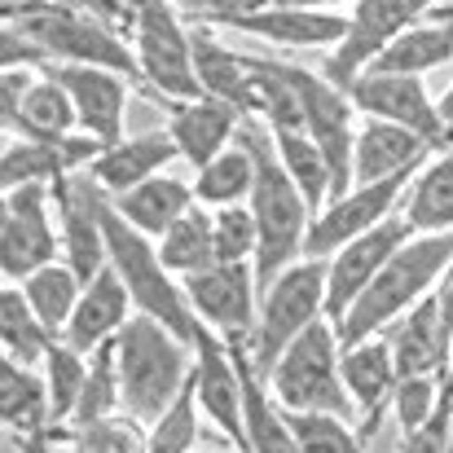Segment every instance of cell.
I'll return each mask as SVG.
<instances>
[{"label": "cell", "instance_id": "obj_36", "mask_svg": "<svg viewBox=\"0 0 453 453\" xmlns=\"http://www.w3.org/2000/svg\"><path fill=\"white\" fill-rule=\"evenodd\" d=\"M18 287H22L27 303L35 308V317L62 339V330H66L75 303H80V296H84V278H80L66 260H53V265L35 269L31 278H22Z\"/></svg>", "mask_w": 453, "mask_h": 453}, {"label": "cell", "instance_id": "obj_21", "mask_svg": "<svg viewBox=\"0 0 453 453\" xmlns=\"http://www.w3.org/2000/svg\"><path fill=\"white\" fill-rule=\"evenodd\" d=\"M388 339H392L401 374H445V370H453V330L445 321V308H441L436 291L414 303L401 321H392Z\"/></svg>", "mask_w": 453, "mask_h": 453}, {"label": "cell", "instance_id": "obj_52", "mask_svg": "<svg viewBox=\"0 0 453 453\" xmlns=\"http://www.w3.org/2000/svg\"><path fill=\"white\" fill-rule=\"evenodd\" d=\"M22 4H31V0H0V13H4V18H13Z\"/></svg>", "mask_w": 453, "mask_h": 453}, {"label": "cell", "instance_id": "obj_28", "mask_svg": "<svg viewBox=\"0 0 453 453\" xmlns=\"http://www.w3.org/2000/svg\"><path fill=\"white\" fill-rule=\"evenodd\" d=\"M80 133V115H75V102L66 93V84L44 66V75L31 80L18 115L4 124V137H31V142H58V137H71Z\"/></svg>", "mask_w": 453, "mask_h": 453}, {"label": "cell", "instance_id": "obj_10", "mask_svg": "<svg viewBox=\"0 0 453 453\" xmlns=\"http://www.w3.org/2000/svg\"><path fill=\"white\" fill-rule=\"evenodd\" d=\"M441 0H357L348 13V35L326 53L321 75L339 84L343 93L370 71V62L414 22H423Z\"/></svg>", "mask_w": 453, "mask_h": 453}, {"label": "cell", "instance_id": "obj_26", "mask_svg": "<svg viewBox=\"0 0 453 453\" xmlns=\"http://www.w3.org/2000/svg\"><path fill=\"white\" fill-rule=\"evenodd\" d=\"M172 158H180V150H176L172 133L163 128V133L124 137V142L106 146V150L88 163V176H93V180L115 198V194H124V189H133V185L150 180V176H158V172H167V163H172Z\"/></svg>", "mask_w": 453, "mask_h": 453}, {"label": "cell", "instance_id": "obj_4", "mask_svg": "<svg viewBox=\"0 0 453 453\" xmlns=\"http://www.w3.org/2000/svg\"><path fill=\"white\" fill-rule=\"evenodd\" d=\"M13 27H22L44 53L49 62H71V66H106L119 71L128 80H142L137 53L124 40L119 27H111L106 18L71 4V0H31L22 4L13 18H4Z\"/></svg>", "mask_w": 453, "mask_h": 453}, {"label": "cell", "instance_id": "obj_31", "mask_svg": "<svg viewBox=\"0 0 453 453\" xmlns=\"http://www.w3.org/2000/svg\"><path fill=\"white\" fill-rule=\"evenodd\" d=\"M401 216L414 225V234H445L453 229V146L436 150L414 176Z\"/></svg>", "mask_w": 453, "mask_h": 453}, {"label": "cell", "instance_id": "obj_23", "mask_svg": "<svg viewBox=\"0 0 453 453\" xmlns=\"http://www.w3.org/2000/svg\"><path fill=\"white\" fill-rule=\"evenodd\" d=\"M343 383H348V396H352V405H357V418H361L365 432L374 436V432H379V418H383V410L392 405V392H396V383H401L392 339L370 334V339H361V343H348V348H343Z\"/></svg>", "mask_w": 453, "mask_h": 453}, {"label": "cell", "instance_id": "obj_13", "mask_svg": "<svg viewBox=\"0 0 453 453\" xmlns=\"http://www.w3.org/2000/svg\"><path fill=\"white\" fill-rule=\"evenodd\" d=\"M53 203H58V229H62V260L84 278L93 282L106 265H111V251H106V220H102V207H106V189L84 172H71L53 185Z\"/></svg>", "mask_w": 453, "mask_h": 453}, {"label": "cell", "instance_id": "obj_14", "mask_svg": "<svg viewBox=\"0 0 453 453\" xmlns=\"http://www.w3.org/2000/svg\"><path fill=\"white\" fill-rule=\"evenodd\" d=\"M348 97H352V106L361 115H379V119H392V124L427 137L432 150L453 146V128L441 115V102L427 93L423 75H379V71H365L348 88Z\"/></svg>", "mask_w": 453, "mask_h": 453}, {"label": "cell", "instance_id": "obj_12", "mask_svg": "<svg viewBox=\"0 0 453 453\" xmlns=\"http://www.w3.org/2000/svg\"><path fill=\"white\" fill-rule=\"evenodd\" d=\"M189 308L203 326H211L220 339L234 343H251L256 334V317H260V278L256 265H211L203 273L180 278Z\"/></svg>", "mask_w": 453, "mask_h": 453}, {"label": "cell", "instance_id": "obj_24", "mask_svg": "<svg viewBox=\"0 0 453 453\" xmlns=\"http://www.w3.org/2000/svg\"><path fill=\"white\" fill-rule=\"evenodd\" d=\"M133 312H137L133 291H128L124 278L106 265L93 282H84V296L75 303V312H71L62 339H66L71 348H80V352H97L102 343H111V339L128 326Z\"/></svg>", "mask_w": 453, "mask_h": 453}, {"label": "cell", "instance_id": "obj_49", "mask_svg": "<svg viewBox=\"0 0 453 453\" xmlns=\"http://www.w3.org/2000/svg\"><path fill=\"white\" fill-rule=\"evenodd\" d=\"M278 4H300V9H343V4H357V0H278Z\"/></svg>", "mask_w": 453, "mask_h": 453}, {"label": "cell", "instance_id": "obj_33", "mask_svg": "<svg viewBox=\"0 0 453 453\" xmlns=\"http://www.w3.org/2000/svg\"><path fill=\"white\" fill-rule=\"evenodd\" d=\"M53 343H58V334L35 317L22 287L4 282V291H0V348H4V357L22 361V365H44Z\"/></svg>", "mask_w": 453, "mask_h": 453}, {"label": "cell", "instance_id": "obj_15", "mask_svg": "<svg viewBox=\"0 0 453 453\" xmlns=\"http://www.w3.org/2000/svg\"><path fill=\"white\" fill-rule=\"evenodd\" d=\"M194 388L207 423L220 427V436L238 453H247V418H242V374L234 361L229 339H220L211 326H198L194 334Z\"/></svg>", "mask_w": 453, "mask_h": 453}, {"label": "cell", "instance_id": "obj_6", "mask_svg": "<svg viewBox=\"0 0 453 453\" xmlns=\"http://www.w3.org/2000/svg\"><path fill=\"white\" fill-rule=\"evenodd\" d=\"M102 220H106V251H111V269L124 278V287L133 291L137 312H150L163 326H172L185 343H194L198 334V317L189 308V296L180 287V278L163 265L158 256V242L146 238L142 229H133L119 211H115V198L106 194V207H102Z\"/></svg>", "mask_w": 453, "mask_h": 453}, {"label": "cell", "instance_id": "obj_16", "mask_svg": "<svg viewBox=\"0 0 453 453\" xmlns=\"http://www.w3.org/2000/svg\"><path fill=\"white\" fill-rule=\"evenodd\" d=\"M414 238V225L396 211L392 220H383V225H374L370 234H361V238H352L348 247H339L334 256H330V273H326V317L330 321H339L352 300L383 273V265L405 247Z\"/></svg>", "mask_w": 453, "mask_h": 453}, {"label": "cell", "instance_id": "obj_39", "mask_svg": "<svg viewBox=\"0 0 453 453\" xmlns=\"http://www.w3.org/2000/svg\"><path fill=\"white\" fill-rule=\"evenodd\" d=\"M203 405H198V388L194 374L189 383L176 392V401L150 423V453H194L198 436H203Z\"/></svg>", "mask_w": 453, "mask_h": 453}, {"label": "cell", "instance_id": "obj_3", "mask_svg": "<svg viewBox=\"0 0 453 453\" xmlns=\"http://www.w3.org/2000/svg\"><path fill=\"white\" fill-rule=\"evenodd\" d=\"M115 352H119L124 410L137 414L142 423H154L194 374V343H185L150 312L128 317V326L115 334Z\"/></svg>", "mask_w": 453, "mask_h": 453}, {"label": "cell", "instance_id": "obj_38", "mask_svg": "<svg viewBox=\"0 0 453 453\" xmlns=\"http://www.w3.org/2000/svg\"><path fill=\"white\" fill-rule=\"evenodd\" d=\"M44 383H49V405H53V427H66L80 410V392L88 379V352L71 348L66 339H58L44 357Z\"/></svg>", "mask_w": 453, "mask_h": 453}, {"label": "cell", "instance_id": "obj_48", "mask_svg": "<svg viewBox=\"0 0 453 453\" xmlns=\"http://www.w3.org/2000/svg\"><path fill=\"white\" fill-rule=\"evenodd\" d=\"M9 445H13V453H66L62 441L53 436V427L49 432H35V436H13Z\"/></svg>", "mask_w": 453, "mask_h": 453}, {"label": "cell", "instance_id": "obj_22", "mask_svg": "<svg viewBox=\"0 0 453 453\" xmlns=\"http://www.w3.org/2000/svg\"><path fill=\"white\" fill-rule=\"evenodd\" d=\"M432 142L392 124V119H379V115H361L357 124V150H352V185H374L383 176H396V172H410V167H423L432 158Z\"/></svg>", "mask_w": 453, "mask_h": 453}, {"label": "cell", "instance_id": "obj_20", "mask_svg": "<svg viewBox=\"0 0 453 453\" xmlns=\"http://www.w3.org/2000/svg\"><path fill=\"white\" fill-rule=\"evenodd\" d=\"M167 111V133L176 142L180 158L198 172L203 163H211L220 150H229L238 142L242 128V111L220 102V97H194V102H163Z\"/></svg>", "mask_w": 453, "mask_h": 453}, {"label": "cell", "instance_id": "obj_17", "mask_svg": "<svg viewBox=\"0 0 453 453\" xmlns=\"http://www.w3.org/2000/svg\"><path fill=\"white\" fill-rule=\"evenodd\" d=\"M49 71L66 84L80 133L97 137L102 146L124 142V115H128V75L106 71V66H71V62H49Z\"/></svg>", "mask_w": 453, "mask_h": 453}, {"label": "cell", "instance_id": "obj_47", "mask_svg": "<svg viewBox=\"0 0 453 453\" xmlns=\"http://www.w3.org/2000/svg\"><path fill=\"white\" fill-rule=\"evenodd\" d=\"M71 4H80V9L106 18L111 27H119L124 35H133V4L128 0H71Z\"/></svg>", "mask_w": 453, "mask_h": 453}, {"label": "cell", "instance_id": "obj_34", "mask_svg": "<svg viewBox=\"0 0 453 453\" xmlns=\"http://www.w3.org/2000/svg\"><path fill=\"white\" fill-rule=\"evenodd\" d=\"M251 189H256V154L242 142H234L229 150H220L211 163H203L194 172V198L211 211L251 203Z\"/></svg>", "mask_w": 453, "mask_h": 453}, {"label": "cell", "instance_id": "obj_30", "mask_svg": "<svg viewBox=\"0 0 453 453\" xmlns=\"http://www.w3.org/2000/svg\"><path fill=\"white\" fill-rule=\"evenodd\" d=\"M445 62H453V27L436 22V18H423L410 31H401L370 62V71H379V75H427Z\"/></svg>", "mask_w": 453, "mask_h": 453}, {"label": "cell", "instance_id": "obj_43", "mask_svg": "<svg viewBox=\"0 0 453 453\" xmlns=\"http://www.w3.org/2000/svg\"><path fill=\"white\" fill-rule=\"evenodd\" d=\"M449 441H453V370L445 379V396H441V410L410 436H401L396 453H449Z\"/></svg>", "mask_w": 453, "mask_h": 453}, {"label": "cell", "instance_id": "obj_9", "mask_svg": "<svg viewBox=\"0 0 453 453\" xmlns=\"http://www.w3.org/2000/svg\"><path fill=\"white\" fill-rule=\"evenodd\" d=\"M53 185H13L0 198V273L22 282L62 260V229L53 225Z\"/></svg>", "mask_w": 453, "mask_h": 453}, {"label": "cell", "instance_id": "obj_51", "mask_svg": "<svg viewBox=\"0 0 453 453\" xmlns=\"http://www.w3.org/2000/svg\"><path fill=\"white\" fill-rule=\"evenodd\" d=\"M427 18H436V22H449V27H453V0H445V4H436V9L427 13Z\"/></svg>", "mask_w": 453, "mask_h": 453}, {"label": "cell", "instance_id": "obj_7", "mask_svg": "<svg viewBox=\"0 0 453 453\" xmlns=\"http://www.w3.org/2000/svg\"><path fill=\"white\" fill-rule=\"evenodd\" d=\"M133 4V53L142 66V88L158 102L207 97L194 66V22L180 18L176 0H128Z\"/></svg>", "mask_w": 453, "mask_h": 453}, {"label": "cell", "instance_id": "obj_46", "mask_svg": "<svg viewBox=\"0 0 453 453\" xmlns=\"http://www.w3.org/2000/svg\"><path fill=\"white\" fill-rule=\"evenodd\" d=\"M31 80H35L31 71H4V75H0V119H4V124L18 115V106H22Z\"/></svg>", "mask_w": 453, "mask_h": 453}, {"label": "cell", "instance_id": "obj_25", "mask_svg": "<svg viewBox=\"0 0 453 453\" xmlns=\"http://www.w3.org/2000/svg\"><path fill=\"white\" fill-rule=\"evenodd\" d=\"M194 66H198V84L207 97H220V102L238 106L242 115H260L251 58L229 49L225 40H216L211 22H194Z\"/></svg>", "mask_w": 453, "mask_h": 453}, {"label": "cell", "instance_id": "obj_45", "mask_svg": "<svg viewBox=\"0 0 453 453\" xmlns=\"http://www.w3.org/2000/svg\"><path fill=\"white\" fill-rule=\"evenodd\" d=\"M189 18H203V22H229V18H242V13H260L278 0H176Z\"/></svg>", "mask_w": 453, "mask_h": 453}, {"label": "cell", "instance_id": "obj_32", "mask_svg": "<svg viewBox=\"0 0 453 453\" xmlns=\"http://www.w3.org/2000/svg\"><path fill=\"white\" fill-rule=\"evenodd\" d=\"M158 242V256L163 265L176 273V278H189V273H203L211 265H220V251H216V211L194 203Z\"/></svg>", "mask_w": 453, "mask_h": 453}, {"label": "cell", "instance_id": "obj_37", "mask_svg": "<svg viewBox=\"0 0 453 453\" xmlns=\"http://www.w3.org/2000/svg\"><path fill=\"white\" fill-rule=\"evenodd\" d=\"M273 133V128H269ZM273 146H278V158L287 163L291 180L300 185V194L308 198L312 216L334 198V172H330V158L321 154V146L308 137V133H273Z\"/></svg>", "mask_w": 453, "mask_h": 453}, {"label": "cell", "instance_id": "obj_41", "mask_svg": "<svg viewBox=\"0 0 453 453\" xmlns=\"http://www.w3.org/2000/svg\"><path fill=\"white\" fill-rule=\"evenodd\" d=\"M445 374H401L396 392H392V418H396V432L410 436L418 432L436 410H441V396H445Z\"/></svg>", "mask_w": 453, "mask_h": 453}, {"label": "cell", "instance_id": "obj_40", "mask_svg": "<svg viewBox=\"0 0 453 453\" xmlns=\"http://www.w3.org/2000/svg\"><path fill=\"white\" fill-rule=\"evenodd\" d=\"M124 410V392H119V352H115V339L102 343L97 352H88V379H84V392H80V410L71 423H93V418H106V414H119ZM66 423V427H71Z\"/></svg>", "mask_w": 453, "mask_h": 453}, {"label": "cell", "instance_id": "obj_11", "mask_svg": "<svg viewBox=\"0 0 453 453\" xmlns=\"http://www.w3.org/2000/svg\"><path fill=\"white\" fill-rule=\"evenodd\" d=\"M423 167H410V172H396V176H383L374 185H352L348 194L330 198L317 216H312V229H308V247L303 256L312 260H330L339 247H348L352 238L370 234L374 225L392 220L401 207H405V194L414 185Z\"/></svg>", "mask_w": 453, "mask_h": 453}, {"label": "cell", "instance_id": "obj_19", "mask_svg": "<svg viewBox=\"0 0 453 453\" xmlns=\"http://www.w3.org/2000/svg\"><path fill=\"white\" fill-rule=\"evenodd\" d=\"M225 31L278 44V49H334L348 35V13L339 9H300V4H269L260 13H242L220 22Z\"/></svg>", "mask_w": 453, "mask_h": 453}, {"label": "cell", "instance_id": "obj_50", "mask_svg": "<svg viewBox=\"0 0 453 453\" xmlns=\"http://www.w3.org/2000/svg\"><path fill=\"white\" fill-rule=\"evenodd\" d=\"M436 102H441V115H445V124L453 128V84L445 88V93H441V97H436Z\"/></svg>", "mask_w": 453, "mask_h": 453}, {"label": "cell", "instance_id": "obj_42", "mask_svg": "<svg viewBox=\"0 0 453 453\" xmlns=\"http://www.w3.org/2000/svg\"><path fill=\"white\" fill-rule=\"evenodd\" d=\"M256 211L247 203L238 207H216V251H220V265H247L256 260Z\"/></svg>", "mask_w": 453, "mask_h": 453}, {"label": "cell", "instance_id": "obj_27", "mask_svg": "<svg viewBox=\"0 0 453 453\" xmlns=\"http://www.w3.org/2000/svg\"><path fill=\"white\" fill-rule=\"evenodd\" d=\"M194 203H198L194 198V180H180V176H167V172H158L150 180L115 194V211L133 229H142L146 238H163Z\"/></svg>", "mask_w": 453, "mask_h": 453}, {"label": "cell", "instance_id": "obj_1", "mask_svg": "<svg viewBox=\"0 0 453 453\" xmlns=\"http://www.w3.org/2000/svg\"><path fill=\"white\" fill-rule=\"evenodd\" d=\"M238 142L256 154V189H251V211H256V278H260V296L265 287L291 269L296 260H303V247H308V229H312V207L300 194V185L291 180L287 163L278 158L273 146V133L265 119L247 115L242 128H238Z\"/></svg>", "mask_w": 453, "mask_h": 453}, {"label": "cell", "instance_id": "obj_18", "mask_svg": "<svg viewBox=\"0 0 453 453\" xmlns=\"http://www.w3.org/2000/svg\"><path fill=\"white\" fill-rule=\"evenodd\" d=\"M106 150L88 133H71L58 142H31V137H4L0 154V185H58L71 172H84L97 154Z\"/></svg>", "mask_w": 453, "mask_h": 453}, {"label": "cell", "instance_id": "obj_44", "mask_svg": "<svg viewBox=\"0 0 453 453\" xmlns=\"http://www.w3.org/2000/svg\"><path fill=\"white\" fill-rule=\"evenodd\" d=\"M44 71L49 66V53L22 31V27H13V22H4V31H0V71Z\"/></svg>", "mask_w": 453, "mask_h": 453}, {"label": "cell", "instance_id": "obj_35", "mask_svg": "<svg viewBox=\"0 0 453 453\" xmlns=\"http://www.w3.org/2000/svg\"><path fill=\"white\" fill-rule=\"evenodd\" d=\"M53 436L71 453H150V423H142L128 410L93 418V423L53 427Z\"/></svg>", "mask_w": 453, "mask_h": 453}, {"label": "cell", "instance_id": "obj_29", "mask_svg": "<svg viewBox=\"0 0 453 453\" xmlns=\"http://www.w3.org/2000/svg\"><path fill=\"white\" fill-rule=\"evenodd\" d=\"M0 418H4V441L13 436H35L53 427V405H49V383L40 365L22 361H0Z\"/></svg>", "mask_w": 453, "mask_h": 453}, {"label": "cell", "instance_id": "obj_5", "mask_svg": "<svg viewBox=\"0 0 453 453\" xmlns=\"http://www.w3.org/2000/svg\"><path fill=\"white\" fill-rule=\"evenodd\" d=\"M269 392L278 396L282 410L291 414H339L357 418V405L343 383V339L330 317L312 321L300 339L273 361L265 374Z\"/></svg>", "mask_w": 453, "mask_h": 453}, {"label": "cell", "instance_id": "obj_8", "mask_svg": "<svg viewBox=\"0 0 453 453\" xmlns=\"http://www.w3.org/2000/svg\"><path fill=\"white\" fill-rule=\"evenodd\" d=\"M326 273H330V260L303 256V260L282 269L265 287L256 334H251V357H256V365L265 374L273 370V361L300 339L312 321L326 317Z\"/></svg>", "mask_w": 453, "mask_h": 453}, {"label": "cell", "instance_id": "obj_53", "mask_svg": "<svg viewBox=\"0 0 453 453\" xmlns=\"http://www.w3.org/2000/svg\"><path fill=\"white\" fill-rule=\"evenodd\" d=\"M449 453H453V441H449Z\"/></svg>", "mask_w": 453, "mask_h": 453}, {"label": "cell", "instance_id": "obj_2", "mask_svg": "<svg viewBox=\"0 0 453 453\" xmlns=\"http://www.w3.org/2000/svg\"><path fill=\"white\" fill-rule=\"evenodd\" d=\"M449 265H453V229H445V234H414L383 265V273L352 300V308L334 321L343 348L361 343L370 334H383L392 321H401L418 300L441 291Z\"/></svg>", "mask_w": 453, "mask_h": 453}]
</instances>
